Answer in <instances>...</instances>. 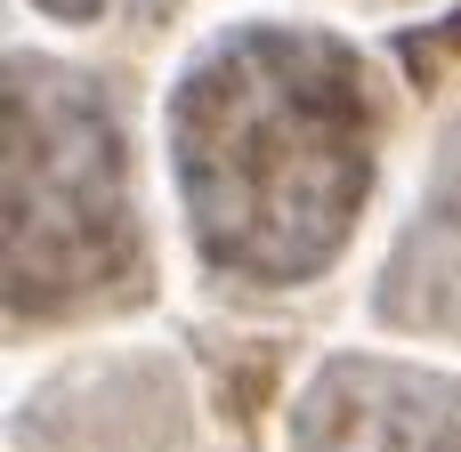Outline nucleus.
I'll list each match as a JSON object with an SVG mask.
<instances>
[{"label":"nucleus","mask_w":461,"mask_h":452,"mask_svg":"<svg viewBox=\"0 0 461 452\" xmlns=\"http://www.w3.org/2000/svg\"><path fill=\"white\" fill-rule=\"evenodd\" d=\"M381 105L365 57L308 24H235L170 89L186 235L219 283L300 291L365 218Z\"/></svg>","instance_id":"f257e3e1"},{"label":"nucleus","mask_w":461,"mask_h":452,"mask_svg":"<svg viewBox=\"0 0 461 452\" xmlns=\"http://www.w3.org/2000/svg\"><path fill=\"white\" fill-rule=\"evenodd\" d=\"M138 283V210L113 97L16 49L8 57V323H65Z\"/></svg>","instance_id":"f03ea898"},{"label":"nucleus","mask_w":461,"mask_h":452,"mask_svg":"<svg viewBox=\"0 0 461 452\" xmlns=\"http://www.w3.org/2000/svg\"><path fill=\"white\" fill-rule=\"evenodd\" d=\"M292 452H461V380L340 356L308 380L292 412Z\"/></svg>","instance_id":"7ed1b4c3"},{"label":"nucleus","mask_w":461,"mask_h":452,"mask_svg":"<svg viewBox=\"0 0 461 452\" xmlns=\"http://www.w3.org/2000/svg\"><path fill=\"white\" fill-rule=\"evenodd\" d=\"M373 307L397 332L461 340V129L446 137V154L429 170V194H421L413 226L397 235V251H389V275H381Z\"/></svg>","instance_id":"20e7f679"},{"label":"nucleus","mask_w":461,"mask_h":452,"mask_svg":"<svg viewBox=\"0 0 461 452\" xmlns=\"http://www.w3.org/2000/svg\"><path fill=\"white\" fill-rule=\"evenodd\" d=\"M41 16H57V24H97L105 16V0H32Z\"/></svg>","instance_id":"39448f33"}]
</instances>
